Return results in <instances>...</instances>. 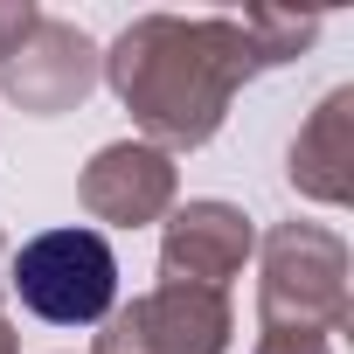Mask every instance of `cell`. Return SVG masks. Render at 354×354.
Wrapping results in <instances>:
<instances>
[{
    "instance_id": "6da1fadb",
    "label": "cell",
    "mask_w": 354,
    "mask_h": 354,
    "mask_svg": "<svg viewBox=\"0 0 354 354\" xmlns=\"http://www.w3.org/2000/svg\"><path fill=\"white\" fill-rule=\"evenodd\" d=\"M15 292L49 326H91L118 299V257L97 230H42L15 250Z\"/></svg>"
}]
</instances>
